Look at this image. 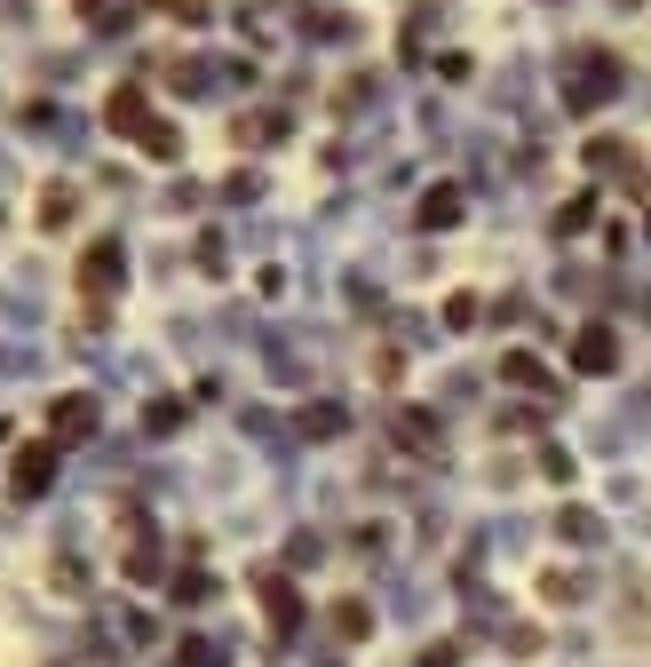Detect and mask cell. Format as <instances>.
Segmentation results:
<instances>
[{
    "label": "cell",
    "instance_id": "obj_1",
    "mask_svg": "<svg viewBox=\"0 0 651 667\" xmlns=\"http://www.w3.org/2000/svg\"><path fill=\"white\" fill-rule=\"evenodd\" d=\"M120 262H127L120 239H96V247L80 255V294H88L96 310H112V294H120Z\"/></svg>",
    "mask_w": 651,
    "mask_h": 667
},
{
    "label": "cell",
    "instance_id": "obj_2",
    "mask_svg": "<svg viewBox=\"0 0 651 667\" xmlns=\"http://www.w3.org/2000/svg\"><path fill=\"white\" fill-rule=\"evenodd\" d=\"M56 453H64L56 438H32V445L16 453V470H9V493H16V500H32V493H48V477H56Z\"/></svg>",
    "mask_w": 651,
    "mask_h": 667
},
{
    "label": "cell",
    "instance_id": "obj_3",
    "mask_svg": "<svg viewBox=\"0 0 651 667\" xmlns=\"http://www.w3.org/2000/svg\"><path fill=\"white\" fill-rule=\"evenodd\" d=\"M580 72H588V80L564 88L572 112H588V104H604V95H620V56H580Z\"/></svg>",
    "mask_w": 651,
    "mask_h": 667
},
{
    "label": "cell",
    "instance_id": "obj_4",
    "mask_svg": "<svg viewBox=\"0 0 651 667\" xmlns=\"http://www.w3.org/2000/svg\"><path fill=\"white\" fill-rule=\"evenodd\" d=\"M104 127H112V136H144V127H151V95H144V80H120V88H112Z\"/></svg>",
    "mask_w": 651,
    "mask_h": 667
},
{
    "label": "cell",
    "instance_id": "obj_5",
    "mask_svg": "<svg viewBox=\"0 0 651 667\" xmlns=\"http://www.w3.org/2000/svg\"><path fill=\"white\" fill-rule=\"evenodd\" d=\"M588 167H596V176H620V183L643 191V159H636L628 136H596V144H588Z\"/></svg>",
    "mask_w": 651,
    "mask_h": 667
},
{
    "label": "cell",
    "instance_id": "obj_6",
    "mask_svg": "<svg viewBox=\"0 0 651 667\" xmlns=\"http://www.w3.org/2000/svg\"><path fill=\"white\" fill-rule=\"evenodd\" d=\"M88 429H96V406H88L80 389H64V397H56V414H48V438H56V445H80Z\"/></svg>",
    "mask_w": 651,
    "mask_h": 667
},
{
    "label": "cell",
    "instance_id": "obj_7",
    "mask_svg": "<svg viewBox=\"0 0 651 667\" xmlns=\"http://www.w3.org/2000/svg\"><path fill=\"white\" fill-rule=\"evenodd\" d=\"M572 365H580V374H611V365H620V342H611V326H580Z\"/></svg>",
    "mask_w": 651,
    "mask_h": 667
},
{
    "label": "cell",
    "instance_id": "obj_8",
    "mask_svg": "<svg viewBox=\"0 0 651 667\" xmlns=\"http://www.w3.org/2000/svg\"><path fill=\"white\" fill-rule=\"evenodd\" d=\"M262 620L279 628V636H294V628H302V596L287 580H262Z\"/></svg>",
    "mask_w": 651,
    "mask_h": 667
},
{
    "label": "cell",
    "instance_id": "obj_9",
    "mask_svg": "<svg viewBox=\"0 0 651 667\" xmlns=\"http://www.w3.org/2000/svg\"><path fill=\"white\" fill-rule=\"evenodd\" d=\"M461 223V183H429L422 199V230H453Z\"/></svg>",
    "mask_w": 651,
    "mask_h": 667
},
{
    "label": "cell",
    "instance_id": "obj_10",
    "mask_svg": "<svg viewBox=\"0 0 651 667\" xmlns=\"http://www.w3.org/2000/svg\"><path fill=\"white\" fill-rule=\"evenodd\" d=\"M135 151H144V159H159V167H176V159H183V136H176V120H151L144 136H135Z\"/></svg>",
    "mask_w": 651,
    "mask_h": 667
},
{
    "label": "cell",
    "instance_id": "obj_11",
    "mask_svg": "<svg viewBox=\"0 0 651 667\" xmlns=\"http://www.w3.org/2000/svg\"><path fill=\"white\" fill-rule=\"evenodd\" d=\"M72 215H80V191L72 183H48L41 191V230H72Z\"/></svg>",
    "mask_w": 651,
    "mask_h": 667
},
{
    "label": "cell",
    "instance_id": "obj_12",
    "mask_svg": "<svg viewBox=\"0 0 651 667\" xmlns=\"http://www.w3.org/2000/svg\"><path fill=\"white\" fill-rule=\"evenodd\" d=\"M397 445H414V453L437 461V421H429V414H397Z\"/></svg>",
    "mask_w": 651,
    "mask_h": 667
},
{
    "label": "cell",
    "instance_id": "obj_13",
    "mask_svg": "<svg viewBox=\"0 0 651 667\" xmlns=\"http://www.w3.org/2000/svg\"><path fill=\"white\" fill-rule=\"evenodd\" d=\"M596 207H604L596 191H580V199H564V215H557V230H564V239H580V230L596 223Z\"/></svg>",
    "mask_w": 651,
    "mask_h": 667
},
{
    "label": "cell",
    "instance_id": "obj_14",
    "mask_svg": "<svg viewBox=\"0 0 651 667\" xmlns=\"http://www.w3.org/2000/svg\"><path fill=\"white\" fill-rule=\"evenodd\" d=\"M334 628H341L350 644H366V636H373V612L358 604V596H341V604H334Z\"/></svg>",
    "mask_w": 651,
    "mask_h": 667
},
{
    "label": "cell",
    "instance_id": "obj_15",
    "mask_svg": "<svg viewBox=\"0 0 651 667\" xmlns=\"http://www.w3.org/2000/svg\"><path fill=\"white\" fill-rule=\"evenodd\" d=\"M231 136H238V144H262V136H287V120H279V112H247Z\"/></svg>",
    "mask_w": 651,
    "mask_h": 667
},
{
    "label": "cell",
    "instance_id": "obj_16",
    "mask_svg": "<svg viewBox=\"0 0 651 667\" xmlns=\"http://www.w3.org/2000/svg\"><path fill=\"white\" fill-rule=\"evenodd\" d=\"M501 374H508V382H540V358H532V350H508Z\"/></svg>",
    "mask_w": 651,
    "mask_h": 667
},
{
    "label": "cell",
    "instance_id": "obj_17",
    "mask_svg": "<svg viewBox=\"0 0 651 667\" xmlns=\"http://www.w3.org/2000/svg\"><path fill=\"white\" fill-rule=\"evenodd\" d=\"M207 596H215L207 573H183V580H176V604H207Z\"/></svg>",
    "mask_w": 651,
    "mask_h": 667
},
{
    "label": "cell",
    "instance_id": "obj_18",
    "mask_svg": "<svg viewBox=\"0 0 651 667\" xmlns=\"http://www.w3.org/2000/svg\"><path fill=\"white\" fill-rule=\"evenodd\" d=\"M485 318V303H476V294H453V303H445V326H476Z\"/></svg>",
    "mask_w": 651,
    "mask_h": 667
},
{
    "label": "cell",
    "instance_id": "obj_19",
    "mask_svg": "<svg viewBox=\"0 0 651 667\" xmlns=\"http://www.w3.org/2000/svg\"><path fill=\"white\" fill-rule=\"evenodd\" d=\"M540 470L557 477V485H572V453H564V445H548V453H540Z\"/></svg>",
    "mask_w": 651,
    "mask_h": 667
},
{
    "label": "cell",
    "instance_id": "obj_20",
    "mask_svg": "<svg viewBox=\"0 0 651 667\" xmlns=\"http://www.w3.org/2000/svg\"><path fill=\"white\" fill-rule=\"evenodd\" d=\"M183 667H223V652H207V644H183Z\"/></svg>",
    "mask_w": 651,
    "mask_h": 667
},
{
    "label": "cell",
    "instance_id": "obj_21",
    "mask_svg": "<svg viewBox=\"0 0 651 667\" xmlns=\"http://www.w3.org/2000/svg\"><path fill=\"white\" fill-rule=\"evenodd\" d=\"M422 667H453V644H429V652H422Z\"/></svg>",
    "mask_w": 651,
    "mask_h": 667
},
{
    "label": "cell",
    "instance_id": "obj_22",
    "mask_svg": "<svg viewBox=\"0 0 651 667\" xmlns=\"http://www.w3.org/2000/svg\"><path fill=\"white\" fill-rule=\"evenodd\" d=\"M643 223H651V215H643Z\"/></svg>",
    "mask_w": 651,
    "mask_h": 667
}]
</instances>
